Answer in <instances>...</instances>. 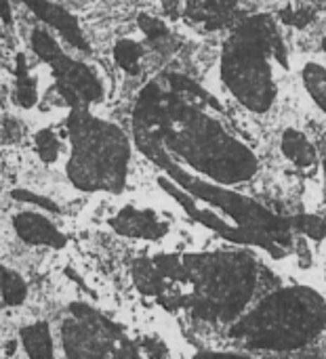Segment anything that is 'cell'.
<instances>
[{
  "mask_svg": "<svg viewBox=\"0 0 326 359\" xmlns=\"http://www.w3.org/2000/svg\"><path fill=\"white\" fill-rule=\"evenodd\" d=\"M2 294H4V303L6 305H19L25 301V294H27V288H25V282L17 276V273H11L8 269H4L2 273Z\"/></svg>",
  "mask_w": 326,
  "mask_h": 359,
  "instance_id": "6",
  "label": "cell"
},
{
  "mask_svg": "<svg viewBox=\"0 0 326 359\" xmlns=\"http://www.w3.org/2000/svg\"><path fill=\"white\" fill-rule=\"evenodd\" d=\"M179 4H181V0H162L164 11H167V13H171V15L179 8Z\"/></svg>",
  "mask_w": 326,
  "mask_h": 359,
  "instance_id": "8",
  "label": "cell"
},
{
  "mask_svg": "<svg viewBox=\"0 0 326 359\" xmlns=\"http://www.w3.org/2000/svg\"><path fill=\"white\" fill-rule=\"evenodd\" d=\"M61 149H63L61 139L53 130L44 128L36 135V151L44 162H55L61 156Z\"/></svg>",
  "mask_w": 326,
  "mask_h": 359,
  "instance_id": "5",
  "label": "cell"
},
{
  "mask_svg": "<svg viewBox=\"0 0 326 359\" xmlns=\"http://www.w3.org/2000/svg\"><path fill=\"white\" fill-rule=\"evenodd\" d=\"M114 61L120 69L129 74H139L141 72V61H143V48L135 40H118L114 46Z\"/></svg>",
  "mask_w": 326,
  "mask_h": 359,
  "instance_id": "3",
  "label": "cell"
},
{
  "mask_svg": "<svg viewBox=\"0 0 326 359\" xmlns=\"http://www.w3.org/2000/svg\"><path fill=\"white\" fill-rule=\"evenodd\" d=\"M301 229H304L310 238H316V240H320V238L325 236V223H322L320 219H316V217H306V219H301Z\"/></svg>",
  "mask_w": 326,
  "mask_h": 359,
  "instance_id": "7",
  "label": "cell"
},
{
  "mask_svg": "<svg viewBox=\"0 0 326 359\" xmlns=\"http://www.w3.org/2000/svg\"><path fill=\"white\" fill-rule=\"evenodd\" d=\"M15 229L30 244H53V246H59L63 242V238L55 229V225L48 223L44 217L34 215V212L19 215L15 219Z\"/></svg>",
  "mask_w": 326,
  "mask_h": 359,
  "instance_id": "1",
  "label": "cell"
},
{
  "mask_svg": "<svg viewBox=\"0 0 326 359\" xmlns=\"http://www.w3.org/2000/svg\"><path fill=\"white\" fill-rule=\"evenodd\" d=\"M282 151L293 164H297L301 168H308V166L316 164V151L310 145V141L304 137V133L287 130L285 137H282Z\"/></svg>",
  "mask_w": 326,
  "mask_h": 359,
  "instance_id": "2",
  "label": "cell"
},
{
  "mask_svg": "<svg viewBox=\"0 0 326 359\" xmlns=\"http://www.w3.org/2000/svg\"><path fill=\"white\" fill-rule=\"evenodd\" d=\"M23 343H25L27 355L32 359H55L46 326H32L23 330Z\"/></svg>",
  "mask_w": 326,
  "mask_h": 359,
  "instance_id": "4",
  "label": "cell"
}]
</instances>
